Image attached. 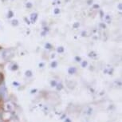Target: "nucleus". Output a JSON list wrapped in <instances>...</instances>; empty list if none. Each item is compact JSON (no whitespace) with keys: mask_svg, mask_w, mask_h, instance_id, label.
<instances>
[{"mask_svg":"<svg viewBox=\"0 0 122 122\" xmlns=\"http://www.w3.org/2000/svg\"><path fill=\"white\" fill-rule=\"evenodd\" d=\"M66 122H70V120H67V121H66Z\"/></svg>","mask_w":122,"mask_h":122,"instance_id":"f257e3e1","label":"nucleus"}]
</instances>
